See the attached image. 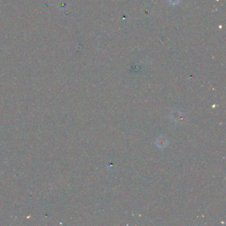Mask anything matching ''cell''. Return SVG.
<instances>
[{"label": "cell", "instance_id": "1", "mask_svg": "<svg viewBox=\"0 0 226 226\" xmlns=\"http://www.w3.org/2000/svg\"><path fill=\"white\" fill-rule=\"evenodd\" d=\"M166 143H167L166 140L165 139V138H164L163 136L159 137L157 140V145L158 146V147L159 148L165 147Z\"/></svg>", "mask_w": 226, "mask_h": 226}]
</instances>
